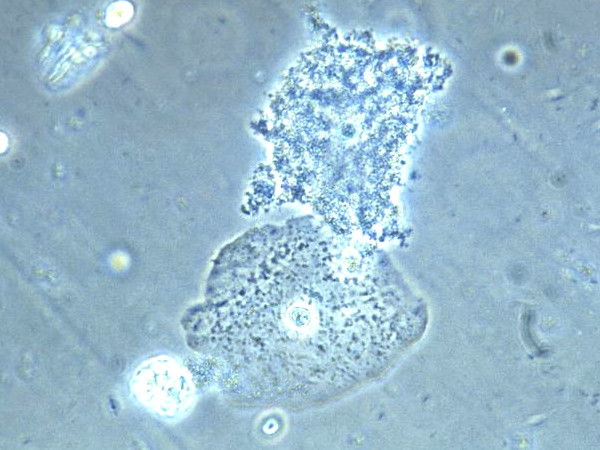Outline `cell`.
<instances>
[{
  "mask_svg": "<svg viewBox=\"0 0 600 450\" xmlns=\"http://www.w3.org/2000/svg\"><path fill=\"white\" fill-rule=\"evenodd\" d=\"M375 267L327 229L257 231L224 250L204 305V345L244 403L309 408L355 391L395 340Z\"/></svg>",
  "mask_w": 600,
  "mask_h": 450,
  "instance_id": "1",
  "label": "cell"
}]
</instances>
